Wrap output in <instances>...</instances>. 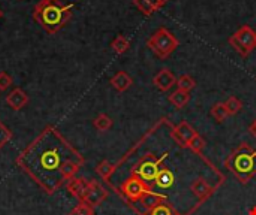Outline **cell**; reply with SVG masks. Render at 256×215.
<instances>
[{
  "label": "cell",
  "instance_id": "obj_14",
  "mask_svg": "<svg viewBox=\"0 0 256 215\" xmlns=\"http://www.w3.org/2000/svg\"><path fill=\"white\" fill-rule=\"evenodd\" d=\"M166 201H168L166 195H162V193H158V192H148L147 195L142 196V199L138 204H141V207L146 211H150V210L156 208L158 205H160V204H164Z\"/></svg>",
  "mask_w": 256,
  "mask_h": 215
},
{
  "label": "cell",
  "instance_id": "obj_23",
  "mask_svg": "<svg viewBox=\"0 0 256 215\" xmlns=\"http://www.w3.org/2000/svg\"><path fill=\"white\" fill-rule=\"evenodd\" d=\"M177 88L178 90H183V91H188V93H190V90H194L195 87H196V81L190 76V75H180L178 78H177Z\"/></svg>",
  "mask_w": 256,
  "mask_h": 215
},
{
  "label": "cell",
  "instance_id": "obj_30",
  "mask_svg": "<svg viewBox=\"0 0 256 215\" xmlns=\"http://www.w3.org/2000/svg\"><path fill=\"white\" fill-rule=\"evenodd\" d=\"M148 3H150L156 10H159V9H162V7H164V4H162L159 0H148Z\"/></svg>",
  "mask_w": 256,
  "mask_h": 215
},
{
  "label": "cell",
  "instance_id": "obj_34",
  "mask_svg": "<svg viewBox=\"0 0 256 215\" xmlns=\"http://www.w3.org/2000/svg\"><path fill=\"white\" fill-rule=\"evenodd\" d=\"M177 215H183V214H177Z\"/></svg>",
  "mask_w": 256,
  "mask_h": 215
},
{
  "label": "cell",
  "instance_id": "obj_6",
  "mask_svg": "<svg viewBox=\"0 0 256 215\" xmlns=\"http://www.w3.org/2000/svg\"><path fill=\"white\" fill-rule=\"evenodd\" d=\"M228 42L242 57H249L256 49V31L250 25H243L228 39Z\"/></svg>",
  "mask_w": 256,
  "mask_h": 215
},
{
  "label": "cell",
  "instance_id": "obj_13",
  "mask_svg": "<svg viewBox=\"0 0 256 215\" xmlns=\"http://www.w3.org/2000/svg\"><path fill=\"white\" fill-rule=\"evenodd\" d=\"M88 184H90V181H87L86 178H72L68 181L66 189L72 196L78 198L80 201H84L86 193L88 190Z\"/></svg>",
  "mask_w": 256,
  "mask_h": 215
},
{
  "label": "cell",
  "instance_id": "obj_22",
  "mask_svg": "<svg viewBox=\"0 0 256 215\" xmlns=\"http://www.w3.org/2000/svg\"><path fill=\"white\" fill-rule=\"evenodd\" d=\"M188 148L192 151V153H195L196 156H200V157H202L204 159V148H206V139L198 133L189 144H188Z\"/></svg>",
  "mask_w": 256,
  "mask_h": 215
},
{
  "label": "cell",
  "instance_id": "obj_18",
  "mask_svg": "<svg viewBox=\"0 0 256 215\" xmlns=\"http://www.w3.org/2000/svg\"><path fill=\"white\" fill-rule=\"evenodd\" d=\"M116 171H117V165H114V163H111V162H108V160H102V162L98 165V168H96L98 175H99L102 180H105V181H110Z\"/></svg>",
  "mask_w": 256,
  "mask_h": 215
},
{
  "label": "cell",
  "instance_id": "obj_26",
  "mask_svg": "<svg viewBox=\"0 0 256 215\" xmlns=\"http://www.w3.org/2000/svg\"><path fill=\"white\" fill-rule=\"evenodd\" d=\"M68 215H94V208L88 205L87 202L80 201V204L74 210H70V213Z\"/></svg>",
  "mask_w": 256,
  "mask_h": 215
},
{
  "label": "cell",
  "instance_id": "obj_11",
  "mask_svg": "<svg viewBox=\"0 0 256 215\" xmlns=\"http://www.w3.org/2000/svg\"><path fill=\"white\" fill-rule=\"evenodd\" d=\"M216 189H218V187H212L202 177L196 178V180L190 184L192 193H194V195L196 196V199L200 201L198 205H202L206 201H208V199L214 195Z\"/></svg>",
  "mask_w": 256,
  "mask_h": 215
},
{
  "label": "cell",
  "instance_id": "obj_1",
  "mask_svg": "<svg viewBox=\"0 0 256 215\" xmlns=\"http://www.w3.org/2000/svg\"><path fill=\"white\" fill-rule=\"evenodd\" d=\"M68 162H81V153L54 126H46L16 157V165L45 193L54 195L64 183L63 166Z\"/></svg>",
  "mask_w": 256,
  "mask_h": 215
},
{
  "label": "cell",
  "instance_id": "obj_10",
  "mask_svg": "<svg viewBox=\"0 0 256 215\" xmlns=\"http://www.w3.org/2000/svg\"><path fill=\"white\" fill-rule=\"evenodd\" d=\"M153 84H154V87H156L159 91L166 93V91H170V90L177 84V78H176V75L172 73L171 69L164 67V69H160V70L154 75Z\"/></svg>",
  "mask_w": 256,
  "mask_h": 215
},
{
  "label": "cell",
  "instance_id": "obj_33",
  "mask_svg": "<svg viewBox=\"0 0 256 215\" xmlns=\"http://www.w3.org/2000/svg\"><path fill=\"white\" fill-rule=\"evenodd\" d=\"M3 16V12H2V9H0V18Z\"/></svg>",
  "mask_w": 256,
  "mask_h": 215
},
{
  "label": "cell",
  "instance_id": "obj_2",
  "mask_svg": "<svg viewBox=\"0 0 256 215\" xmlns=\"http://www.w3.org/2000/svg\"><path fill=\"white\" fill-rule=\"evenodd\" d=\"M33 18L48 34H56L72 18V6L60 0H40L33 9Z\"/></svg>",
  "mask_w": 256,
  "mask_h": 215
},
{
  "label": "cell",
  "instance_id": "obj_15",
  "mask_svg": "<svg viewBox=\"0 0 256 215\" xmlns=\"http://www.w3.org/2000/svg\"><path fill=\"white\" fill-rule=\"evenodd\" d=\"M111 85L118 91V93H123V91H128L130 87H132V84H134V79L130 78V75L129 73H126V72H123V70H120V72H117L112 78H111Z\"/></svg>",
  "mask_w": 256,
  "mask_h": 215
},
{
  "label": "cell",
  "instance_id": "obj_5",
  "mask_svg": "<svg viewBox=\"0 0 256 215\" xmlns=\"http://www.w3.org/2000/svg\"><path fill=\"white\" fill-rule=\"evenodd\" d=\"M148 48L162 60L168 58L180 45L178 39L165 27H160L148 40H147Z\"/></svg>",
  "mask_w": 256,
  "mask_h": 215
},
{
  "label": "cell",
  "instance_id": "obj_9",
  "mask_svg": "<svg viewBox=\"0 0 256 215\" xmlns=\"http://www.w3.org/2000/svg\"><path fill=\"white\" fill-rule=\"evenodd\" d=\"M108 198V190L98 181H90L88 184V190L86 193L84 202H87L88 205H92L93 208L99 207L105 199Z\"/></svg>",
  "mask_w": 256,
  "mask_h": 215
},
{
  "label": "cell",
  "instance_id": "obj_3",
  "mask_svg": "<svg viewBox=\"0 0 256 215\" xmlns=\"http://www.w3.org/2000/svg\"><path fill=\"white\" fill-rule=\"evenodd\" d=\"M225 168L232 172L242 184H249L256 175V150L243 142L226 157Z\"/></svg>",
  "mask_w": 256,
  "mask_h": 215
},
{
  "label": "cell",
  "instance_id": "obj_28",
  "mask_svg": "<svg viewBox=\"0 0 256 215\" xmlns=\"http://www.w3.org/2000/svg\"><path fill=\"white\" fill-rule=\"evenodd\" d=\"M12 139V132L9 127H6L2 121H0V150Z\"/></svg>",
  "mask_w": 256,
  "mask_h": 215
},
{
  "label": "cell",
  "instance_id": "obj_16",
  "mask_svg": "<svg viewBox=\"0 0 256 215\" xmlns=\"http://www.w3.org/2000/svg\"><path fill=\"white\" fill-rule=\"evenodd\" d=\"M174 183H176V175L170 169H166L164 166L162 171L159 172L156 181H154V186L159 187V189H170V187L174 186Z\"/></svg>",
  "mask_w": 256,
  "mask_h": 215
},
{
  "label": "cell",
  "instance_id": "obj_17",
  "mask_svg": "<svg viewBox=\"0 0 256 215\" xmlns=\"http://www.w3.org/2000/svg\"><path fill=\"white\" fill-rule=\"evenodd\" d=\"M170 102L177 108V109H183L189 102H190V93L188 91H183V90H176L170 94Z\"/></svg>",
  "mask_w": 256,
  "mask_h": 215
},
{
  "label": "cell",
  "instance_id": "obj_7",
  "mask_svg": "<svg viewBox=\"0 0 256 215\" xmlns=\"http://www.w3.org/2000/svg\"><path fill=\"white\" fill-rule=\"evenodd\" d=\"M148 192H153V187L146 184L142 180H140L135 175H130L120 186V193L132 204H138L142 199V196L147 195Z\"/></svg>",
  "mask_w": 256,
  "mask_h": 215
},
{
  "label": "cell",
  "instance_id": "obj_32",
  "mask_svg": "<svg viewBox=\"0 0 256 215\" xmlns=\"http://www.w3.org/2000/svg\"><path fill=\"white\" fill-rule=\"evenodd\" d=\"M159 1H160V3H162V4H164V6H165V4H166V3H168V1H170V0H159Z\"/></svg>",
  "mask_w": 256,
  "mask_h": 215
},
{
  "label": "cell",
  "instance_id": "obj_21",
  "mask_svg": "<svg viewBox=\"0 0 256 215\" xmlns=\"http://www.w3.org/2000/svg\"><path fill=\"white\" fill-rule=\"evenodd\" d=\"M178 213L176 211V208L166 201V202H164V204H160V205H158L156 208H153V210H150V211H146V213H142V215H177Z\"/></svg>",
  "mask_w": 256,
  "mask_h": 215
},
{
  "label": "cell",
  "instance_id": "obj_31",
  "mask_svg": "<svg viewBox=\"0 0 256 215\" xmlns=\"http://www.w3.org/2000/svg\"><path fill=\"white\" fill-rule=\"evenodd\" d=\"M249 132H250V135H252V136L256 139V120L252 123V124H250V126H249Z\"/></svg>",
  "mask_w": 256,
  "mask_h": 215
},
{
  "label": "cell",
  "instance_id": "obj_8",
  "mask_svg": "<svg viewBox=\"0 0 256 215\" xmlns=\"http://www.w3.org/2000/svg\"><path fill=\"white\" fill-rule=\"evenodd\" d=\"M198 135V132L188 123L182 121L180 124L174 126L171 129V138L176 144H178L182 148H188V144Z\"/></svg>",
  "mask_w": 256,
  "mask_h": 215
},
{
  "label": "cell",
  "instance_id": "obj_4",
  "mask_svg": "<svg viewBox=\"0 0 256 215\" xmlns=\"http://www.w3.org/2000/svg\"><path fill=\"white\" fill-rule=\"evenodd\" d=\"M170 153H164L160 157H158L156 154L153 153H148L146 156H142L136 165L132 168V174L130 175H135L138 177L140 180H142L146 184L152 186L154 189V181L159 175V172L162 171L164 168V160L166 159Z\"/></svg>",
  "mask_w": 256,
  "mask_h": 215
},
{
  "label": "cell",
  "instance_id": "obj_29",
  "mask_svg": "<svg viewBox=\"0 0 256 215\" xmlns=\"http://www.w3.org/2000/svg\"><path fill=\"white\" fill-rule=\"evenodd\" d=\"M12 85V78L6 72H0V91H6Z\"/></svg>",
  "mask_w": 256,
  "mask_h": 215
},
{
  "label": "cell",
  "instance_id": "obj_19",
  "mask_svg": "<svg viewBox=\"0 0 256 215\" xmlns=\"http://www.w3.org/2000/svg\"><path fill=\"white\" fill-rule=\"evenodd\" d=\"M111 48H112V51H114L116 54L122 55V54H124V52L129 51V48H130V40H129L126 36L118 34V36H116V39L111 42Z\"/></svg>",
  "mask_w": 256,
  "mask_h": 215
},
{
  "label": "cell",
  "instance_id": "obj_27",
  "mask_svg": "<svg viewBox=\"0 0 256 215\" xmlns=\"http://www.w3.org/2000/svg\"><path fill=\"white\" fill-rule=\"evenodd\" d=\"M134 4L144 13V15H152L156 12V9L148 3V0H134Z\"/></svg>",
  "mask_w": 256,
  "mask_h": 215
},
{
  "label": "cell",
  "instance_id": "obj_24",
  "mask_svg": "<svg viewBox=\"0 0 256 215\" xmlns=\"http://www.w3.org/2000/svg\"><path fill=\"white\" fill-rule=\"evenodd\" d=\"M212 115H213V118H214L218 123H224V121L230 117V112H228L225 103L220 102V103L213 105V108H212Z\"/></svg>",
  "mask_w": 256,
  "mask_h": 215
},
{
  "label": "cell",
  "instance_id": "obj_25",
  "mask_svg": "<svg viewBox=\"0 0 256 215\" xmlns=\"http://www.w3.org/2000/svg\"><path fill=\"white\" fill-rule=\"evenodd\" d=\"M224 103H225V106H226L230 115H237V114L243 109V102H242L238 97H236V96L228 97V100L224 102Z\"/></svg>",
  "mask_w": 256,
  "mask_h": 215
},
{
  "label": "cell",
  "instance_id": "obj_12",
  "mask_svg": "<svg viewBox=\"0 0 256 215\" xmlns=\"http://www.w3.org/2000/svg\"><path fill=\"white\" fill-rule=\"evenodd\" d=\"M6 103L14 111H20V109H22L28 103V96H27V93L22 88H15V90H12L6 96Z\"/></svg>",
  "mask_w": 256,
  "mask_h": 215
},
{
  "label": "cell",
  "instance_id": "obj_20",
  "mask_svg": "<svg viewBox=\"0 0 256 215\" xmlns=\"http://www.w3.org/2000/svg\"><path fill=\"white\" fill-rule=\"evenodd\" d=\"M114 121L110 115L106 114H99L94 120H93V126L98 132H108L112 127Z\"/></svg>",
  "mask_w": 256,
  "mask_h": 215
}]
</instances>
